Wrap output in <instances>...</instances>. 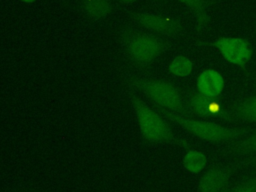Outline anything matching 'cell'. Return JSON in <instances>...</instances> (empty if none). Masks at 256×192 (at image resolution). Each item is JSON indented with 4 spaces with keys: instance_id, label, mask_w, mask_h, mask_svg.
<instances>
[{
    "instance_id": "obj_8",
    "label": "cell",
    "mask_w": 256,
    "mask_h": 192,
    "mask_svg": "<svg viewBox=\"0 0 256 192\" xmlns=\"http://www.w3.org/2000/svg\"><path fill=\"white\" fill-rule=\"evenodd\" d=\"M196 86L197 91L201 94L211 99H216L224 89V79L218 71L207 69L198 76Z\"/></svg>"
},
{
    "instance_id": "obj_16",
    "label": "cell",
    "mask_w": 256,
    "mask_h": 192,
    "mask_svg": "<svg viewBox=\"0 0 256 192\" xmlns=\"http://www.w3.org/2000/svg\"><path fill=\"white\" fill-rule=\"evenodd\" d=\"M230 192H256V177L240 183L235 188L231 189Z\"/></svg>"
},
{
    "instance_id": "obj_15",
    "label": "cell",
    "mask_w": 256,
    "mask_h": 192,
    "mask_svg": "<svg viewBox=\"0 0 256 192\" xmlns=\"http://www.w3.org/2000/svg\"><path fill=\"white\" fill-rule=\"evenodd\" d=\"M179 1L184 3L186 6H188L196 14L199 27H202L207 24L208 4L205 0H179Z\"/></svg>"
},
{
    "instance_id": "obj_10",
    "label": "cell",
    "mask_w": 256,
    "mask_h": 192,
    "mask_svg": "<svg viewBox=\"0 0 256 192\" xmlns=\"http://www.w3.org/2000/svg\"><path fill=\"white\" fill-rule=\"evenodd\" d=\"M213 101L214 99H211L198 91H192L188 94L187 107L190 114L192 113L193 115L213 120L214 118H216V116L213 112L210 111V109H220L219 105L212 107L211 104Z\"/></svg>"
},
{
    "instance_id": "obj_9",
    "label": "cell",
    "mask_w": 256,
    "mask_h": 192,
    "mask_svg": "<svg viewBox=\"0 0 256 192\" xmlns=\"http://www.w3.org/2000/svg\"><path fill=\"white\" fill-rule=\"evenodd\" d=\"M228 121L238 119L241 121L256 124V95L243 101L231 104L225 110Z\"/></svg>"
},
{
    "instance_id": "obj_5",
    "label": "cell",
    "mask_w": 256,
    "mask_h": 192,
    "mask_svg": "<svg viewBox=\"0 0 256 192\" xmlns=\"http://www.w3.org/2000/svg\"><path fill=\"white\" fill-rule=\"evenodd\" d=\"M215 46L228 62L245 67L252 56L250 43L238 37H223L215 41Z\"/></svg>"
},
{
    "instance_id": "obj_1",
    "label": "cell",
    "mask_w": 256,
    "mask_h": 192,
    "mask_svg": "<svg viewBox=\"0 0 256 192\" xmlns=\"http://www.w3.org/2000/svg\"><path fill=\"white\" fill-rule=\"evenodd\" d=\"M156 110L170 122L180 126L182 129L192 134L193 136L210 142H234L247 134V130L238 127H226L211 120L195 119L190 116L181 115L159 106Z\"/></svg>"
},
{
    "instance_id": "obj_13",
    "label": "cell",
    "mask_w": 256,
    "mask_h": 192,
    "mask_svg": "<svg viewBox=\"0 0 256 192\" xmlns=\"http://www.w3.org/2000/svg\"><path fill=\"white\" fill-rule=\"evenodd\" d=\"M207 163V158L203 152L191 149L189 150L183 158V166L184 168L191 173H199L201 172Z\"/></svg>"
},
{
    "instance_id": "obj_12",
    "label": "cell",
    "mask_w": 256,
    "mask_h": 192,
    "mask_svg": "<svg viewBox=\"0 0 256 192\" xmlns=\"http://www.w3.org/2000/svg\"><path fill=\"white\" fill-rule=\"evenodd\" d=\"M111 11V4L108 0H86L84 2V12L95 21L105 19Z\"/></svg>"
},
{
    "instance_id": "obj_3",
    "label": "cell",
    "mask_w": 256,
    "mask_h": 192,
    "mask_svg": "<svg viewBox=\"0 0 256 192\" xmlns=\"http://www.w3.org/2000/svg\"><path fill=\"white\" fill-rule=\"evenodd\" d=\"M126 83L129 88L141 91L156 106L181 115H191L179 88L167 80L150 77H131L126 80Z\"/></svg>"
},
{
    "instance_id": "obj_6",
    "label": "cell",
    "mask_w": 256,
    "mask_h": 192,
    "mask_svg": "<svg viewBox=\"0 0 256 192\" xmlns=\"http://www.w3.org/2000/svg\"><path fill=\"white\" fill-rule=\"evenodd\" d=\"M136 21L150 31L167 36H175L182 30V25L174 20L151 12H142L135 15Z\"/></svg>"
},
{
    "instance_id": "obj_17",
    "label": "cell",
    "mask_w": 256,
    "mask_h": 192,
    "mask_svg": "<svg viewBox=\"0 0 256 192\" xmlns=\"http://www.w3.org/2000/svg\"><path fill=\"white\" fill-rule=\"evenodd\" d=\"M243 161H244L245 164L256 166V155H252V156H248V157H243Z\"/></svg>"
},
{
    "instance_id": "obj_7",
    "label": "cell",
    "mask_w": 256,
    "mask_h": 192,
    "mask_svg": "<svg viewBox=\"0 0 256 192\" xmlns=\"http://www.w3.org/2000/svg\"><path fill=\"white\" fill-rule=\"evenodd\" d=\"M231 172L222 166L209 168L200 178L198 184L199 192H223L229 182Z\"/></svg>"
},
{
    "instance_id": "obj_2",
    "label": "cell",
    "mask_w": 256,
    "mask_h": 192,
    "mask_svg": "<svg viewBox=\"0 0 256 192\" xmlns=\"http://www.w3.org/2000/svg\"><path fill=\"white\" fill-rule=\"evenodd\" d=\"M133 111L143 138L150 143H170L185 148L189 143L184 139L177 138L167 120L156 110L150 107L145 101L130 93Z\"/></svg>"
},
{
    "instance_id": "obj_19",
    "label": "cell",
    "mask_w": 256,
    "mask_h": 192,
    "mask_svg": "<svg viewBox=\"0 0 256 192\" xmlns=\"http://www.w3.org/2000/svg\"><path fill=\"white\" fill-rule=\"evenodd\" d=\"M20 1L25 2V3H32V2H34V1H36V0H20Z\"/></svg>"
},
{
    "instance_id": "obj_4",
    "label": "cell",
    "mask_w": 256,
    "mask_h": 192,
    "mask_svg": "<svg viewBox=\"0 0 256 192\" xmlns=\"http://www.w3.org/2000/svg\"><path fill=\"white\" fill-rule=\"evenodd\" d=\"M122 45L127 58L139 69L151 64L167 49V43L162 39L138 32L125 34L122 37Z\"/></svg>"
},
{
    "instance_id": "obj_21",
    "label": "cell",
    "mask_w": 256,
    "mask_h": 192,
    "mask_svg": "<svg viewBox=\"0 0 256 192\" xmlns=\"http://www.w3.org/2000/svg\"><path fill=\"white\" fill-rule=\"evenodd\" d=\"M255 77H256V62H255Z\"/></svg>"
},
{
    "instance_id": "obj_11",
    "label": "cell",
    "mask_w": 256,
    "mask_h": 192,
    "mask_svg": "<svg viewBox=\"0 0 256 192\" xmlns=\"http://www.w3.org/2000/svg\"><path fill=\"white\" fill-rule=\"evenodd\" d=\"M229 152L241 157L256 155V130L232 142V145L229 147Z\"/></svg>"
},
{
    "instance_id": "obj_20",
    "label": "cell",
    "mask_w": 256,
    "mask_h": 192,
    "mask_svg": "<svg viewBox=\"0 0 256 192\" xmlns=\"http://www.w3.org/2000/svg\"><path fill=\"white\" fill-rule=\"evenodd\" d=\"M223 192H230V190H228V189H225Z\"/></svg>"
},
{
    "instance_id": "obj_18",
    "label": "cell",
    "mask_w": 256,
    "mask_h": 192,
    "mask_svg": "<svg viewBox=\"0 0 256 192\" xmlns=\"http://www.w3.org/2000/svg\"><path fill=\"white\" fill-rule=\"evenodd\" d=\"M121 3H124V4H131V3H134L138 0H119Z\"/></svg>"
},
{
    "instance_id": "obj_14",
    "label": "cell",
    "mask_w": 256,
    "mask_h": 192,
    "mask_svg": "<svg viewBox=\"0 0 256 192\" xmlns=\"http://www.w3.org/2000/svg\"><path fill=\"white\" fill-rule=\"evenodd\" d=\"M169 71L175 76H188L193 71V62L187 56H176L169 64Z\"/></svg>"
}]
</instances>
